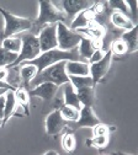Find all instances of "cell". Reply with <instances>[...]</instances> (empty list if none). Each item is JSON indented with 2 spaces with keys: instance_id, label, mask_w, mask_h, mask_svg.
<instances>
[{
  "instance_id": "cell-9",
  "label": "cell",
  "mask_w": 138,
  "mask_h": 155,
  "mask_svg": "<svg viewBox=\"0 0 138 155\" xmlns=\"http://www.w3.org/2000/svg\"><path fill=\"white\" fill-rule=\"evenodd\" d=\"M67 123L61 116V112L59 110H54L52 111L46 118V132L48 135H52V137H56L61 133L66 127Z\"/></svg>"
},
{
  "instance_id": "cell-33",
  "label": "cell",
  "mask_w": 138,
  "mask_h": 155,
  "mask_svg": "<svg viewBox=\"0 0 138 155\" xmlns=\"http://www.w3.org/2000/svg\"><path fill=\"white\" fill-rule=\"evenodd\" d=\"M4 112H5V94L0 96V120H4Z\"/></svg>"
},
{
  "instance_id": "cell-23",
  "label": "cell",
  "mask_w": 138,
  "mask_h": 155,
  "mask_svg": "<svg viewBox=\"0 0 138 155\" xmlns=\"http://www.w3.org/2000/svg\"><path fill=\"white\" fill-rule=\"evenodd\" d=\"M95 52L93 45H91V40L85 36H83L80 43L78 46V53L80 58H85V59H90V57L93 55V53Z\"/></svg>"
},
{
  "instance_id": "cell-18",
  "label": "cell",
  "mask_w": 138,
  "mask_h": 155,
  "mask_svg": "<svg viewBox=\"0 0 138 155\" xmlns=\"http://www.w3.org/2000/svg\"><path fill=\"white\" fill-rule=\"evenodd\" d=\"M110 20H111V24H112L115 27L121 28V30H126V31H130V30H132L134 26H137V25H134V24L132 22V20H131L130 17H127L126 15H123V14H121V12H117V11H113V12L111 14Z\"/></svg>"
},
{
  "instance_id": "cell-37",
  "label": "cell",
  "mask_w": 138,
  "mask_h": 155,
  "mask_svg": "<svg viewBox=\"0 0 138 155\" xmlns=\"http://www.w3.org/2000/svg\"><path fill=\"white\" fill-rule=\"evenodd\" d=\"M0 127H3V121L0 120Z\"/></svg>"
},
{
  "instance_id": "cell-36",
  "label": "cell",
  "mask_w": 138,
  "mask_h": 155,
  "mask_svg": "<svg viewBox=\"0 0 138 155\" xmlns=\"http://www.w3.org/2000/svg\"><path fill=\"white\" fill-rule=\"evenodd\" d=\"M117 155H130V154H125V153H118Z\"/></svg>"
},
{
  "instance_id": "cell-29",
  "label": "cell",
  "mask_w": 138,
  "mask_h": 155,
  "mask_svg": "<svg viewBox=\"0 0 138 155\" xmlns=\"http://www.w3.org/2000/svg\"><path fill=\"white\" fill-rule=\"evenodd\" d=\"M107 6L116 10L117 12H121L123 15H126L127 17L131 18V15H130V9H128V5H127V2H122V0H116V2H109L107 3Z\"/></svg>"
},
{
  "instance_id": "cell-13",
  "label": "cell",
  "mask_w": 138,
  "mask_h": 155,
  "mask_svg": "<svg viewBox=\"0 0 138 155\" xmlns=\"http://www.w3.org/2000/svg\"><path fill=\"white\" fill-rule=\"evenodd\" d=\"M15 90H8L5 92V112H4V120H3V126L6 124V122L12 117V116H19V110L21 108L15 99ZM22 110V108H21Z\"/></svg>"
},
{
  "instance_id": "cell-32",
  "label": "cell",
  "mask_w": 138,
  "mask_h": 155,
  "mask_svg": "<svg viewBox=\"0 0 138 155\" xmlns=\"http://www.w3.org/2000/svg\"><path fill=\"white\" fill-rule=\"evenodd\" d=\"M105 54H106V51H105V49H96V51L93 53V55L90 57L89 63L93 64V63H96V62H99V61H101Z\"/></svg>"
},
{
  "instance_id": "cell-17",
  "label": "cell",
  "mask_w": 138,
  "mask_h": 155,
  "mask_svg": "<svg viewBox=\"0 0 138 155\" xmlns=\"http://www.w3.org/2000/svg\"><path fill=\"white\" fill-rule=\"evenodd\" d=\"M121 40L127 47V53H134L138 49V27L134 26L130 31H125L121 35Z\"/></svg>"
},
{
  "instance_id": "cell-22",
  "label": "cell",
  "mask_w": 138,
  "mask_h": 155,
  "mask_svg": "<svg viewBox=\"0 0 138 155\" xmlns=\"http://www.w3.org/2000/svg\"><path fill=\"white\" fill-rule=\"evenodd\" d=\"M0 47L4 48L8 52L19 54L20 51H21V47H22V41L20 37H8L2 41V46Z\"/></svg>"
},
{
  "instance_id": "cell-16",
  "label": "cell",
  "mask_w": 138,
  "mask_h": 155,
  "mask_svg": "<svg viewBox=\"0 0 138 155\" xmlns=\"http://www.w3.org/2000/svg\"><path fill=\"white\" fill-rule=\"evenodd\" d=\"M63 101H64V106H72L76 110L80 111L82 110V104L78 99V95L75 89L72 86L70 83L64 84V89H63Z\"/></svg>"
},
{
  "instance_id": "cell-34",
  "label": "cell",
  "mask_w": 138,
  "mask_h": 155,
  "mask_svg": "<svg viewBox=\"0 0 138 155\" xmlns=\"http://www.w3.org/2000/svg\"><path fill=\"white\" fill-rule=\"evenodd\" d=\"M9 78V69L8 68H0V81L6 83Z\"/></svg>"
},
{
  "instance_id": "cell-3",
  "label": "cell",
  "mask_w": 138,
  "mask_h": 155,
  "mask_svg": "<svg viewBox=\"0 0 138 155\" xmlns=\"http://www.w3.org/2000/svg\"><path fill=\"white\" fill-rule=\"evenodd\" d=\"M38 16L33 21V27L36 30L43 28L48 25H56L58 22H64L66 21V14L59 10V8L56 6L54 3L49 2H39L38 3Z\"/></svg>"
},
{
  "instance_id": "cell-12",
  "label": "cell",
  "mask_w": 138,
  "mask_h": 155,
  "mask_svg": "<svg viewBox=\"0 0 138 155\" xmlns=\"http://www.w3.org/2000/svg\"><path fill=\"white\" fill-rule=\"evenodd\" d=\"M62 8H63V12L66 14V16H76L79 12H82L86 9H90L94 3L93 2H86V0H66V2L61 3Z\"/></svg>"
},
{
  "instance_id": "cell-5",
  "label": "cell",
  "mask_w": 138,
  "mask_h": 155,
  "mask_svg": "<svg viewBox=\"0 0 138 155\" xmlns=\"http://www.w3.org/2000/svg\"><path fill=\"white\" fill-rule=\"evenodd\" d=\"M20 38H21V41H22V47H21V51H20V53L16 58V61L14 62V64L10 68H16L21 63L31 62V61L36 59V58L41 54V48H39L38 38L35 33L29 32V33L22 35Z\"/></svg>"
},
{
  "instance_id": "cell-20",
  "label": "cell",
  "mask_w": 138,
  "mask_h": 155,
  "mask_svg": "<svg viewBox=\"0 0 138 155\" xmlns=\"http://www.w3.org/2000/svg\"><path fill=\"white\" fill-rule=\"evenodd\" d=\"M38 74L37 71V68L32 64H27L25 63L24 65H21V68L19 69V75H20V80L21 83H24V85L26 86L25 89L27 90L29 89V84L31 80L35 79V76Z\"/></svg>"
},
{
  "instance_id": "cell-15",
  "label": "cell",
  "mask_w": 138,
  "mask_h": 155,
  "mask_svg": "<svg viewBox=\"0 0 138 155\" xmlns=\"http://www.w3.org/2000/svg\"><path fill=\"white\" fill-rule=\"evenodd\" d=\"M66 73L68 76H89V64L82 61L78 62H67L66 63Z\"/></svg>"
},
{
  "instance_id": "cell-30",
  "label": "cell",
  "mask_w": 138,
  "mask_h": 155,
  "mask_svg": "<svg viewBox=\"0 0 138 155\" xmlns=\"http://www.w3.org/2000/svg\"><path fill=\"white\" fill-rule=\"evenodd\" d=\"M88 145L95 147V148H105L109 144V135H97V137H93V139L86 140Z\"/></svg>"
},
{
  "instance_id": "cell-1",
  "label": "cell",
  "mask_w": 138,
  "mask_h": 155,
  "mask_svg": "<svg viewBox=\"0 0 138 155\" xmlns=\"http://www.w3.org/2000/svg\"><path fill=\"white\" fill-rule=\"evenodd\" d=\"M80 61V57L78 53V48L72 49V51H61V49H51L47 52H43L39 54L36 59L31 62H25L27 64H32L37 68V71L41 73L46 68L57 64L59 62H78Z\"/></svg>"
},
{
  "instance_id": "cell-25",
  "label": "cell",
  "mask_w": 138,
  "mask_h": 155,
  "mask_svg": "<svg viewBox=\"0 0 138 155\" xmlns=\"http://www.w3.org/2000/svg\"><path fill=\"white\" fill-rule=\"evenodd\" d=\"M19 54L11 53L0 47V68H10L16 61Z\"/></svg>"
},
{
  "instance_id": "cell-24",
  "label": "cell",
  "mask_w": 138,
  "mask_h": 155,
  "mask_svg": "<svg viewBox=\"0 0 138 155\" xmlns=\"http://www.w3.org/2000/svg\"><path fill=\"white\" fill-rule=\"evenodd\" d=\"M69 81L72 86L75 89V91L84 89V87H94V81L89 76H69Z\"/></svg>"
},
{
  "instance_id": "cell-35",
  "label": "cell",
  "mask_w": 138,
  "mask_h": 155,
  "mask_svg": "<svg viewBox=\"0 0 138 155\" xmlns=\"http://www.w3.org/2000/svg\"><path fill=\"white\" fill-rule=\"evenodd\" d=\"M43 155H59L56 150H49V151H47L46 154H43Z\"/></svg>"
},
{
  "instance_id": "cell-19",
  "label": "cell",
  "mask_w": 138,
  "mask_h": 155,
  "mask_svg": "<svg viewBox=\"0 0 138 155\" xmlns=\"http://www.w3.org/2000/svg\"><path fill=\"white\" fill-rule=\"evenodd\" d=\"M14 94H15V99H16L17 105L24 110L25 116H30V95H29V91L22 86H19L14 91Z\"/></svg>"
},
{
  "instance_id": "cell-10",
  "label": "cell",
  "mask_w": 138,
  "mask_h": 155,
  "mask_svg": "<svg viewBox=\"0 0 138 155\" xmlns=\"http://www.w3.org/2000/svg\"><path fill=\"white\" fill-rule=\"evenodd\" d=\"M58 86L52 84V83H43V84H39L38 86L27 90L30 97L31 96H36V97H41L45 101L49 102L56 97V94L58 92Z\"/></svg>"
},
{
  "instance_id": "cell-14",
  "label": "cell",
  "mask_w": 138,
  "mask_h": 155,
  "mask_svg": "<svg viewBox=\"0 0 138 155\" xmlns=\"http://www.w3.org/2000/svg\"><path fill=\"white\" fill-rule=\"evenodd\" d=\"M93 21H96V16L95 14L93 12L91 8L90 9H86L82 12H79L75 18L73 20L72 25H70V30L74 31V30H82V28H86Z\"/></svg>"
},
{
  "instance_id": "cell-27",
  "label": "cell",
  "mask_w": 138,
  "mask_h": 155,
  "mask_svg": "<svg viewBox=\"0 0 138 155\" xmlns=\"http://www.w3.org/2000/svg\"><path fill=\"white\" fill-rule=\"evenodd\" d=\"M62 147L63 149L67 151V153H73L75 147H76V142H75V137H74V134L72 130L67 132L64 135H63V138H62Z\"/></svg>"
},
{
  "instance_id": "cell-26",
  "label": "cell",
  "mask_w": 138,
  "mask_h": 155,
  "mask_svg": "<svg viewBox=\"0 0 138 155\" xmlns=\"http://www.w3.org/2000/svg\"><path fill=\"white\" fill-rule=\"evenodd\" d=\"M59 112H61L62 118L66 122H76L79 118V112L80 111L72 107V106H63L59 110Z\"/></svg>"
},
{
  "instance_id": "cell-6",
  "label": "cell",
  "mask_w": 138,
  "mask_h": 155,
  "mask_svg": "<svg viewBox=\"0 0 138 155\" xmlns=\"http://www.w3.org/2000/svg\"><path fill=\"white\" fill-rule=\"evenodd\" d=\"M83 38V35H80L76 31H72L69 27L66 26L64 22L57 24V42H58V49L61 51H72L78 48Z\"/></svg>"
},
{
  "instance_id": "cell-21",
  "label": "cell",
  "mask_w": 138,
  "mask_h": 155,
  "mask_svg": "<svg viewBox=\"0 0 138 155\" xmlns=\"http://www.w3.org/2000/svg\"><path fill=\"white\" fill-rule=\"evenodd\" d=\"M78 99L80 101L82 106H86V107H93L94 101H95V92H94V87H84L76 91Z\"/></svg>"
},
{
  "instance_id": "cell-28",
  "label": "cell",
  "mask_w": 138,
  "mask_h": 155,
  "mask_svg": "<svg viewBox=\"0 0 138 155\" xmlns=\"http://www.w3.org/2000/svg\"><path fill=\"white\" fill-rule=\"evenodd\" d=\"M110 51L112 53V55H123V54H127V47L125 45V42L121 40V38H116V40L112 41L111 43V47H110Z\"/></svg>"
},
{
  "instance_id": "cell-31",
  "label": "cell",
  "mask_w": 138,
  "mask_h": 155,
  "mask_svg": "<svg viewBox=\"0 0 138 155\" xmlns=\"http://www.w3.org/2000/svg\"><path fill=\"white\" fill-rule=\"evenodd\" d=\"M109 133H110V128L104 123H99L93 128L94 137H97V135H109Z\"/></svg>"
},
{
  "instance_id": "cell-4",
  "label": "cell",
  "mask_w": 138,
  "mask_h": 155,
  "mask_svg": "<svg viewBox=\"0 0 138 155\" xmlns=\"http://www.w3.org/2000/svg\"><path fill=\"white\" fill-rule=\"evenodd\" d=\"M0 14L4 17V30L2 33V40L8 37H14L17 33L31 31L33 28V21L27 17H20L14 14H10L4 8L0 6Z\"/></svg>"
},
{
  "instance_id": "cell-2",
  "label": "cell",
  "mask_w": 138,
  "mask_h": 155,
  "mask_svg": "<svg viewBox=\"0 0 138 155\" xmlns=\"http://www.w3.org/2000/svg\"><path fill=\"white\" fill-rule=\"evenodd\" d=\"M66 63L67 62H59L57 64H53V65L46 68L41 73H38L35 76V79L30 81L29 87L33 89V87L38 86L39 84H43V83H52L59 87L61 85L70 83L69 76L66 73Z\"/></svg>"
},
{
  "instance_id": "cell-8",
  "label": "cell",
  "mask_w": 138,
  "mask_h": 155,
  "mask_svg": "<svg viewBox=\"0 0 138 155\" xmlns=\"http://www.w3.org/2000/svg\"><path fill=\"white\" fill-rule=\"evenodd\" d=\"M39 48H41V53L56 49L58 48V42H57V24L56 25H48L45 26L39 35L37 36Z\"/></svg>"
},
{
  "instance_id": "cell-11",
  "label": "cell",
  "mask_w": 138,
  "mask_h": 155,
  "mask_svg": "<svg viewBox=\"0 0 138 155\" xmlns=\"http://www.w3.org/2000/svg\"><path fill=\"white\" fill-rule=\"evenodd\" d=\"M99 123H101V122L95 114V112L93 111V107L83 106L80 112H79V118L75 122V128H84V127L94 128Z\"/></svg>"
},
{
  "instance_id": "cell-7",
  "label": "cell",
  "mask_w": 138,
  "mask_h": 155,
  "mask_svg": "<svg viewBox=\"0 0 138 155\" xmlns=\"http://www.w3.org/2000/svg\"><path fill=\"white\" fill-rule=\"evenodd\" d=\"M112 53L111 51H106V54L104 55V58L101 61H99L96 63H93L89 65V70H90V78L94 81V85H96L99 81H101L104 79V76L109 73L110 67H111V62H112Z\"/></svg>"
}]
</instances>
